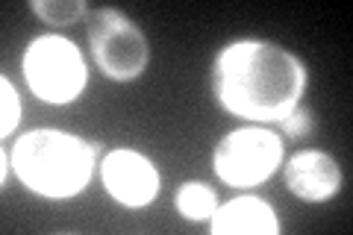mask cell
<instances>
[{
	"label": "cell",
	"instance_id": "obj_1",
	"mask_svg": "<svg viewBox=\"0 0 353 235\" xmlns=\"http://www.w3.org/2000/svg\"><path fill=\"white\" fill-rule=\"evenodd\" d=\"M306 80L301 56L265 39L227 44L212 65L215 100L230 115L259 124H280L292 115L301 106Z\"/></svg>",
	"mask_w": 353,
	"mask_h": 235
},
{
	"label": "cell",
	"instance_id": "obj_2",
	"mask_svg": "<svg viewBox=\"0 0 353 235\" xmlns=\"http://www.w3.org/2000/svg\"><path fill=\"white\" fill-rule=\"evenodd\" d=\"M97 144L62 130H30L12 147V171L27 192L50 200L80 194L94 174Z\"/></svg>",
	"mask_w": 353,
	"mask_h": 235
},
{
	"label": "cell",
	"instance_id": "obj_3",
	"mask_svg": "<svg viewBox=\"0 0 353 235\" xmlns=\"http://www.w3.org/2000/svg\"><path fill=\"white\" fill-rule=\"evenodd\" d=\"M21 68H24L30 92L53 106H65L77 100L88 83L83 50L71 39L53 36V32L36 36L27 44Z\"/></svg>",
	"mask_w": 353,
	"mask_h": 235
},
{
	"label": "cell",
	"instance_id": "obj_4",
	"mask_svg": "<svg viewBox=\"0 0 353 235\" xmlns=\"http://www.w3.org/2000/svg\"><path fill=\"white\" fill-rule=\"evenodd\" d=\"M88 48L101 74L115 83L139 80L150 62L145 32L112 6L88 12Z\"/></svg>",
	"mask_w": 353,
	"mask_h": 235
},
{
	"label": "cell",
	"instance_id": "obj_5",
	"mask_svg": "<svg viewBox=\"0 0 353 235\" xmlns=\"http://www.w3.org/2000/svg\"><path fill=\"white\" fill-rule=\"evenodd\" d=\"M212 165L224 185H262L283 165V139L265 127H239L218 141Z\"/></svg>",
	"mask_w": 353,
	"mask_h": 235
},
{
	"label": "cell",
	"instance_id": "obj_6",
	"mask_svg": "<svg viewBox=\"0 0 353 235\" xmlns=\"http://www.w3.org/2000/svg\"><path fill=\"white\" fill-rule=\"evenodd\" d=\"M103 171V185L112 200H118L121 206L141 209L157 200L159 194V171L148 156H141L139 150H109L106 159L101 165Z\"/></svg>",
	"mask_w": 353,
	"mask_h": 235
},
{
	"label": "cell",
	"instance_id": "obj_7",
	"mask_svg": "<svg viewBox=\"0 0 353 235\" xmlns=\"http://www.w3.org/2000/svg\"><path fill=\"white\" fill-rule=\"evenodd\" d=\"M285 188L303 203H324L341 192V167L324 150H297L285 165Z\"/></svg>",
	"mask_w": 353,
	"mask_h": 235
},
{
	"label": "cell",
	"instance_id": "obj_8",
	"mask_svg": "<svg viewBox=\"0 0 353 235\" xmlns=\"http://www.w3.org/2000/svg\"><path fill=\"white\" fill-rule=\"evenodd\" d=\"M209 229L212 235H280V221L262 197L241 194L215 209Z\"/></svg>",
	"mask_w": 353,
	"mask_h": 235
},
{
	"label": "cell",
	"instance_id": "obj_9",
	"mask_svg": "<svg viewBox=\"0 0 353 235\" xmlns=\"http://www.w3.org/2000/svg\"><path fill=\"white\" fill-rule=\"evenodd\" d=\"M174 203H176V212H180L185 221H209L218 209V197L206 183L189 180L176 188Z\"/></svg>",
	"mask_w": 353,
	"mask_h": 235
},
{
	"label": "cell",
	"instance_id": "obj_10",
	"mask_svg": "<svg viewBox=\"0 0 353 235\" xmlns=\"http://www.w3.org/2000/svg\"><path fill=\"white\" fill-rule=\"evenodd\" d=\"M30 12L48 27H71L88 15L83 0H30Z\"/></svg>",
	"mask_w": 353,
	"mask_h": 235
},
{
	"label": "cell",
	"instance_id": "obj_11",
	"mask_svg": "<svg viewBox=\"0 0 353 235\" xmlns=\"http://www.w3.org/2000/svg\"><path fill=\"white\" fill-rule=\"evenodd\" d=\"M0 103H3V112H0V136L9 139L12 130L21 124V97L6 74L0 76Z\"/></svg>",
	"mask_w": 353,
	"mask_h": 235
},
{
	"label": "cell",
	"instance_id": "obj_12",
	"mask_svg": "<svg viewBox=\"0 0 353 235\" xmlns=\"http://www.w3.org/2000/svg\"><path fill=\"white\" fill-rule=\"evenodd\" d=\"M283 130L289 132V136H294V139H303V136H309V132L315 130V118H312V112H309L306 106H297L292 115H285L283 121Z\"/></svg>",
	"mask_w": 353,
	"mask_h": 235
},
{
	"label": "cell",
	"instance_id": "obj_13",
	"mask_svg": "<svg viewBox=\"0 0 353 235\" xmlns=\"http://www.w3.org/2000/svg\"><path fill=\"white\" fill-rule=\"evenodd\" d=\"M9 171H12V165H9V153L0 150V183H9Z\"/></svg>",
	"mask_w": 353,
	"mask_h": 235
}]
</instances>
